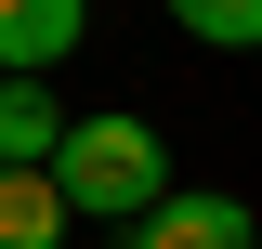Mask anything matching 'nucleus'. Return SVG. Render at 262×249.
Wrapping results in <instances>:
<instances>
[{
    "mask_svg": "<svg viewBox=\"0 0 262 249\" xmlns=\"http://www.w3.org/2000/svg\"><path fill=\"white\" fill-rule=\"evenodd\" d=\"M170 27L210 53H262V0H170Z\"/></svg>",
    "mask_w": 262,
    "mask_h": 249,
    "instance_id": "6",
    "label": "nucleus"
},
{
    "mask_svg": "<svg viewBox=\"0 0 262 249\" xmlns=\"http://www.w3.org/2000/svg\"><path fill=\"white\" fill-rule=\"evenodd\" d=\"M53 144H66V105H53V79H0V171H39Z\"/></svg>",
    "mask_w": 262,
    "mask_h": 249,
    "instance_id": "4",
    "label": "nucleus"
},
{
    "mask_svg": "<svg viewBox=\"0 0 262 249\" xmlns=\"http://www.w3.org/2000/svg\"><path fill=\"white\" fill-rule=\"evenodd\" d=\"M79 223H66L53 171H0V249H66Z\"/></svg>",
    "mask_w": 262,
    "mask_h": 249,
    "instance_id": "5",
    "label": "nucleus"
},
{
    "mask_svg": "<svg viewBox=\"0 0 262 249\" xmlns=\"http://www.w3.org/2000/svg\"><path fill=\"white\" fill-rule=\"evenodd\" d=\"M53 171V197H66V223H144L170 197V144H158V118H131V105H105V118H66V144L39 157Z\"/></svg>",
    "mask_w": 262,
    "mask_h": 249,
    "instance_id": "1",
    "label": "nucleus"
},
{
    "mask_svg": "<svg viewBox=\"0 0 262 249\" xmlns=\"http://www.w3.org/2000/svg\"><path fill=\"white\" fill-rule=\"evenodd\" d=\"M79 53V0H0V79H53Z\"/></svg>",
    "mask_w": 262,
    "mask_h": 249,
    "instance_id": "3",
    "label": "nucleus"
},
{
    "mask_svg": "<svg viewBox=\"0 0 262 249\" xmlns=\"http://www.w3.org/2000/svg\"><path fill=\"white\" fill-rule=\"evenodd\" d=\"M131 249H262V223H249V197H223V184H170L158 210L131 223Z\"/></svg>",
    "mask_w": 262,
    "mask_h": 249,
    "instance_id": "2",
    "label": "nucleus"
}]
</instances>
